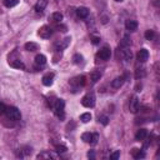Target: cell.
<instances>
[{
	"instance_id": "1",
	"label": "cell",
	"mask_w": 160,
	"mask_h": 160,
	"mask_svg": "<svg viewBox=\"0 0 160 160\" xmlns=\"http://www.w3.org/2000/svg\"><path fill=\"white\" fill-rule=\"evenodd\" d=\"M4 114L6 115V119L11 120V122H18V120H20V118H21L19 109L15 108V106H8Z\"/></svg>"
},
{
	"instance_id": "2",
	"label": "cell",
	"mask_w": 160,
	"mask_h": 160,
	"mask_svg": "<svg viewBox=\"0 0 160 160\" xmlns=\"http://www.w3.org/2000/svg\"><path fill=\"white\" fill-rule=\"evenodd\" d=\"M64 108H65V103H64V100H63V99H56L55 105H54V108H53V109H54L55 115H56L60 120H64V118H65Z\"/></svg>"
},
{
	"instance_id": "3",
	"label": "cell",
	"mask_w": 160,
	"mask_h": 160,
	"mask_svg": "<svg viewBox=\"0 0 160 160\" xmlns=\"http://www.w3.org/2000/svg\"><path fill=\"white\" fill-rule=\"evenodd\" d=\"M69 84L74 88V90H78V89H80L82 86L85 85V76L84 75H78V76H75V78H73L70 80Z\"/></svg>"
},
{
	"instance_id": "4",
	"label": "cell",
	"mask_w": 160,
	"mask_h": 160,
	"mask_svg": "<svg viewBox=\"0 0 160 160\" xmlns=\"http://www.w3.org/2000/svg\"><path fill=\"white\" fill-rule=\"evenodd\" d=\"M82 105L85 108H93L95 105V96L93 93H88V94L82 99Z\"/></svg>"
},
{
	"instance_id": "5",
	"label": "cell",
	"mask_w": 160,
	"mask_h": 160,
	"mask_svg": "<svg viewBox=\"0 0 160 160\" xmlns=\"http://www.w3.org/2000/svg\"><path fill=\"white\" fill-rule=\"evenodd\" d=\"M139 108H140L139 98H138L136 95L131 96V99H130V103H129V110H130V113H133V114L138 113V111H139Z\"/></svg>"
},
{
	"instance_id": "6",
	"label": "cell",
	"mask_w": 160,
	"mask_h": 160,
	"mask_svg": "<svg viewBox=\"0 0 160 160\" xmlns=\"http://www.w3.org/2000/svg\"><path fill=\"white\" fill-rule=\"evenodd\" d=\"M38 34H39V36H40V38H43V39H48V38H50V36H51V34H53V29L50 28V26H48V25H44V26H42V28L39 29Z\"/></svg>"
},
{
	"instance_id": "7",
	"label": "cell",
	"mask_w": 160,
	"mask_h": 160,
	"mask_svg": "<svg viewBox=\"0 0 160 160\" xmlns=\"http://www.w3.org/2000/svg\"><path fill=\"white\" fill-rule=\"evenodd\" d=\"M110 55H111V50H110L108 46H104V48L100 49L99 53H98V56H99L101 60H108V59H110Z\"/></svg>"
},
{
	"instance_id": "8",
	"label": "cell",
	"mask_w": 160,
	"mask_h": 160,
	"mask_svg": "<svg viewBox=\"0 0 160 160\" xmlns=\"http://www.w3.org/2000/svg\"><path fill=\"white\" fill-rule=\"evenodd\" d=\"M136 59H138L139 63H145L149 59V51L146 49H140L136 54Z\"/></svg>"
},
{
	"instance_id": "9",
	"label": "cell",
	"mask_w": 160,
	"mask_h": 160,
	"mask_svg": "<svg viewBox=\"0 0 160 160\" xmlns=\"http://www.w3.org/2000/svg\"><path fill=\"white\" fill-rule=\"evenodd\" d=\"M125 79H126V75H122V76H118L115 78L113 82H111V86L114 89H119V88H122L124 82H125Z\"/></svg>"
},
{
	"instance_id": "10",
	"label": "cell",
	"mask_w": 160,
	"mask_h": 160,
	"mask_svg": "<svg viewBox=\"0 0 160 160\" xmlns=\"http://www.w3.org/2000/svg\"><path fill=\"white\" fill-rule=\"evenodd\" d=\"M9 64H10V66H11V68H15V69H21V70H24V69H25V65H24V63H23L20 59L9 60Z\"/></svg>"
},
{
	"instance_id": "11",
	"label": "cell",
	"mask_w": 160,
	"mask_h": 160,
	"mask_svg": "<svg viewBox=\"0 0 160 160\" xmlns=\"http://www.w3.org/2000/svg\"><path fill=\"white\" fill-rule=\"evenodd\" d=\"M125 28L129 31H135L138 29V21L136 20H130V19L126 20L125 21Z\"/></svg>"
},
{
	"instance_id": "12",
	"label": "cell",
	"mask_w": 160,
	"mask_h": 160,
	"mask_svg": "<svg viewBox=\"0 0 160 160\" xmlns=\"http://www.w3.org/2000/svg\"><path fill=\"white\" fill-rule=\"evenodd\" d=\"M76 15H78L80 19H85V18H88V15H89V9L85 8V6H80V8H78V10H76Z\"/></svg>"
},
{
	"instance_id": "13",
	"label": "cell",
	"mask_w": 160,
	"mask_h": 160,
	"mask_svg": "<svg viewBox=\"0 0 160 160\" xmlns=\"http://www.w3.org/2000/svg\"><path fill=\"white\" fill-rule=\"evenodd\" d=\"M53 82H54V74L53 73H48L43 76V84L45 86H50L53 84Z\"/></svg>"
},
{
	"instance_id": "14",
	"label": "cell",
	"mask_w": 160,
	"mask_h": 160,
	"mask_svg": "<svg viewBox=\"0 0 160 160\" xmlns=\"http://www.w3.org/2000/svg\"><path fill=\"white\" fill-rule=\"evenodd\" d=\"M49 20H50L51 23H55V24L61 23V20H63V14H61V13H53V14L50 15V18H49Z\"/></svg>"
},
{
	"instance_id": "15",
	"label": "cell",
	"mask_w": 160,
	"mask_h": 160,
	"mask_svg": "<svg viewBox=\"0 0 160 160\" xmlns=\"http://www.w3.org/2000/svg\"><path fill=\"white\" fill-rule=\"evenodd\" d=\"M146 136H148V131H146V129H140V130H138V133H136L135 139H136L138 141H143V140L146 139Z\"/></svg>"
},
{
	"instance_id": "16",
	"label": "cell",
	"mask_w": 160,
	"mask_h": 160,
	"mask_svg": "<svg viewBox=\"0 0 160 160\" xmlns=\"http://www.w3.org/2000/svg\"><path fill=\"white\" fill-rule=\"evenodd\" d=\"M48 5V0H39V2L36 3L35 5V11L36 13H42Z\"/></svg>"
},
{
	"instance_id": "17",
	"label": "cell",
	"mask_w": 160,
	"mask_h": 160,
	"mask_svg": "<svg viewBox=\"0 0 160 160\" xmlns=\"http://www.w3.org/2000/svg\"><path fill=\"white\" fill-rule=\"evenodd\" d=\"M70 40H71V39H70L69 36H68V38H65V39H63L61 42L56 45V50L60 51V50H63V49H65V48H68V45L70 44Z\"/></svg>"
},
{
	"instance_id": "18",
	"label": "cell",
	"mask_w": 160,
	"mask_h": 160,
	"mask_svg": "<svg viewBox=\"0 0 160 160\" xmlns=\"http://www.w3.org/2000/svg\"><path fill=\"white\" fill-rule=\"evenodd\" d=\"M130 45H131L130 38H129V36H124L123 40H122V42H120V44H119V49H126V48H130Z\"/></svg>"
},
{
	"instance_id": "19",
	"label": "cell",
	"mask_w": 160,
	"mask_h": 160,
	"mask_svg": "<svg viewBox=\"0 0 160 160\" xmlns=\"http://www.w3.org/2000/svg\"><path fill=\"white\" fill-rule=\"evenodd\" d=\"M35 64L38 66H44L46 64V56L43 55V54H39L35 56Z\"/></svg>"
},
{
	"instance_id": "20",
	"label": "cell",
	"mask_w": 160,
	"mask_h": 160,
	"mask_svg": "<svg viewBox=\"0 0 160 160\" xmlns=\"http://www.w3.org/2000/svg\"><path fill=\"white\" fill-rule=\"evenodd\" d=\"M122 56H123V59H124V60H126V61L131 60V58H133V53H131L130 48L122 49Z\"/></svg>"
},
{
	"instance_id": "21",
	"label": "cell",
	"mask_w": 160,
	"mask_h": 160,
	"mask_svg": "<svg viewBox=\"0 0 160 160\" xmlns=\"http://www.w3.org/2000/svg\"><path fill=\"white\" fill-rule=\"evenodd\" d=\"M131 156L134 158V159H143V158H145V153L141 151L140 149L134 148V149L131 150Z\"/></svg>"
},
{
	"instance_id": "22",
	"label": "cell",
	"mask_w": 160,
	"mask_h": 160,
	"mask_svg": "<svg viewBox=\"0 0 160 160\" xmlns=\"http://www.w3.org/2000/svg\"><path fill=\"white\" fill-rule=\"evenodd\" d=\"M38 159H56L58 156L55 154H53V153H48V151H43V153H40L38 154L36 156Z\"/></svg>"
},
{
	"instance_id": "23",
	"label": "cell",
	"mask_w": 160,
	"mask_h": 160,
	"mask_svg": "<svg viewBox=\"0 0 160 160\" xmlns=\"http://www.w3.org/2000/svg\"><path fill=\"white\" fill-rule=\"evenodd\" d=\"M100 78H101V73L100 71H98V70H94L91 74H90V80L93 83H96V82H99L100 80Z\"/></svg>"
},
{
	"instance_id": "24",
	"label": "cell",
	"mask_w": 160,
	"mask_h": 160,
	"mask_svg": "<svg viewBox=\"0 0 160 160\" xmlns=\"http://www.w3.org/2000/svg\"><path fill=\"white\" fill-rule=\"evenodd\" d=\"M38 49H39V45L36 43L30 42V43H26L25 44V50H28V51H36Z\"/></svg>"
},
{
	"instance_id": "25",
	"label": "cell",
	"mask_w": 160,
	"mask_h": 160,
	"mask_svg": "<svg viewBox=\"0 0 160 160\" xmlns=\"http://www.w3.org/2000/svg\"><path fill=\"white\" fill-rule=\"evenodd\" d=\"M145 74H146V73H145V69H144V68H140V69L138 68V69L135 70V78H136L138 80H139V79H143V78L145 76Z\"/></svg>"
},
{
	"instance_id": "26",
	"label": "cell",
	"mask_w": 160,
	"mask_h": 160,
	"mask_svg": "<svg viewBox=\"0 0 160 160\" xmlns=\"http://www.w3.org/2000/svg\"><path fill=\"white\" fill-rule=\"evenodd\" d=\"M80 120H82L83 123H89L90 120H91V114L90 113H84L80 115Z\"/></svg>"
},
{
	"instance_id": "27",
	"label": "cell",
	"mask_w": 160,
	"mask_h": 160,
	"mask_svg": "<svg viewBox=\"0 0 160 160\" xmlns=\"http://www.w3.org/2000/svg\"><path fill=\"white\" fill-rule=\"evenodd\" d=\"M4 4H5L6 8H13V6L19 4V0H5Z\"/></svg>"
},
{
	"instance_id": "28",
	"label": "cell",
	"mask_w": 160,
	"mask_h": 160,
	"mask_svg": "<svg viewBox=\"0 0 160 160\" xmlns=\"http://www.w3.org/2000/svg\"><path fill=\"white\" fill-rule=\"evenodd\" d=\"M145 39L146 40H154L155 39V31L154 30H146L145 31Z\"/></svg>"
},
{
	"instance_id": "29",
	"label": "cell",
	"mask_w": 160,
	"mask_h": 160,
	"mask_svg": "<svg viewBox=\"0 0 160 160\" xmlns=\"http://www.w3.org/2000/svg\"><path fill=\"white\" fill-rule=\"evenodd\" d=\"M99 123H101L103 125H108L109 118L106 116V115H100V116H99Z\"/></svg>"
},
{
	"instance_id": "30",
	"label": "cell",
	"mask_w": 160,
	"mask_h": 160,
	"mask_svg": "<svg viewBox=\"0 0 160 160\" xmlns=\"http://www.w3.org/2000/svg\"><path fill=\"white\" fill-rule=\"evenodd\" d=\"M73 60L75 64H82L83 63V55H80V54H75L73 56Z\"/></svg>"
},
{
	"instance_id": "31",
	"label": "cell",
	"mask_w": 160,
	"mask_h": 160,
	"mask_svg": "<svg viewBox=\"0 0 160 160\" xmlns=\"http://www.w3.org/2000/svg\"><path fill=\"white\" fill-rule=\"evenodd\" d=\"M91 133H84V134L82 135V139L85 141V143H90V140H91Z\"/></svg>"
},
{
	"instance_id": "32",
	"label": "cell",
	"mask_w": 160,
	"mask_h": 160,
	"mask_svg": "<svg viewBox=\"0 0 160 160\" xmlns=\"http://www.w3.org/2000/svg\"><path fill=\"white\" fill-rule=\"evenodd\" d=\"M55 149H56V153H65L66 150H68V148H66L65 145H55Z\"/></svg>"
},
{
	"instance_id": "33",
	"label": "cell",
	"mask_w": 160,
	"mask_h": 160,
	"mask_svg": "<svg viewBox=\"0 0 160 160\" xmlns=\"http://www.w3.org/2000/svg\"><path fill=\"white\" fill-rule=\"evenodd\" d=\"M98 138H99V135L96 134V133H95V134H93V135H91V140H90V144H91V145H95V144L98 143Z\"/></svg>"
},
{
	"instance_id": "34",
	"label": "cell",
	"mask_w": 160,
	"mask_h": 160,
	"mask_svg": "<svg viewBox=\"0 0 160 160\" xmlns=\"http://www.w3.org/2000/svg\"><path fill=\"white\" fill-rule=\"evenodd\" d=\"M91 43L95 44V45L99 44V43H100V38H99V36H95V35H93V36H91Z\"/></svg>"
},
{
	"instance_id": "35",
	"label": "cell",
	"mask_w": 160,
	"mask_h": 160,
	"mask_svg": "<svg viewBox=\"0 0 160 160\" xmlns=\"http://www.w3.org/2000/svg\"><path fill=\"white\" fill-rule=\"evenodd\" d=\"M119 156H120V151H115V153L110 154V160H116V159H119Z\"/></svg>"
},
{
	"instance_id": "36",
	"label": "cell",
	"mask_w": 160,
	"mask_h": 160,
	"mask_svg": "<svg viewBox=\"0 0 160 160\" xmlns=\"http://www.w3.org/2000/svg\"><path fill=\"white\" fill-rule=\"evenodd\" d=\"M56 30H59V31H63V33H65L66 30H68V28H66L65 25H56Z\"/></svg>"
},
{
	"instance_id": "37",
	"label": "cell",
	"mask_w": 160,
	"mask_h": 160,
	"mask_svg": "<svg viewBox=\"0 0 160 160\" xmlns=\"http://www.w3.org/2000/svg\"><path fill=\"white\" fill-rule=\"evenodd\" d=\"M5 109H6V106H5L3 103H0V115L5 113Z\"/></svg>"
},
{
	"instance_id": "38",
	"label": "cell",
	"mask_w": 160,
	"mask_h": 160,
	"mask_svg": "<svg viewBox=\"0 0 160 160\" xmlns=\"http://www.w3.org/2000/svg\"><path fill=\"white\" fill-rule=\"evenodd\" d=\"M88 158H89V159H95V153L93 151V150H90V151L88 153Z\"/></svg>"
},
{
	"instance_id": "39",
	"label": "cell",
	"mask_w": 160,
	"mask_h": 160,
	"mask_svg": "<svg viewBox=\"0 0 160 160\" xmlns=\"http://www.w3.org/2000/svg\"><path fill=\"white\" fill-rule=\"evenodd\" d=\"M59 58H61V54H60V53H59L58 55L54 56V63H58V61H59Z\"/></svg>"
},
{
	"instance_id": "40",
	"label": "cell",
	"mask_w": 160,
	"mask_h": 160,
	"mask_svg": "<svg viewBox=\"0 0 160 160\" xmlns=\"http://www.w3.org/2000/svg\"><path fill=\"white\" fill-rule=\"evenodd\" d=\"M115 2H118V3H122V2H123V0H115Z\"/></svg>"
}]
</instances>
